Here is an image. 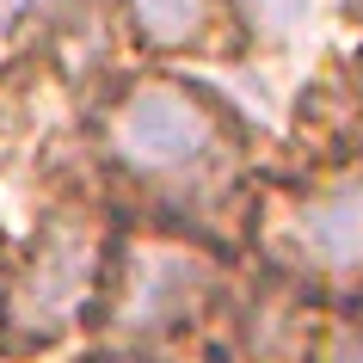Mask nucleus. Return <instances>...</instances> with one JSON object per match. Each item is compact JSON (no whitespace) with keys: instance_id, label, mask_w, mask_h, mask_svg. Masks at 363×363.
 I'll return each instance as SVG.
<instances>
[{"instance_id":"obj_1","label":"nucleus","mask_w":363,"mask_h":363,"mask_svg":"<svg viewBox=\"0 0 363 363\" xmlns=\"http://www.w3.org/2000/svg\"><path fill=\"white\" fill-rule=\"evenodd\" d=\"M99 259H105V240H99L93 222H80V216L50 222L38 252H31V265L6 289V320H13V333H25V339H56L62 326H74L86 296H93Z\"/></svg>"},{"instance_id":"obj_2","label":"nucleus","mask_w":363,"mask_h":363,"mask_svg":"<svg viewBox=\"0 0 363 363\" xmlns=\"http://www.w3.org/2000/svg\"><path fill=\"white\" fill-rule=\"evenodd\" d=\"M216 111L185 86H135L111 111V148L135 172H179L216 148Z\"/></svg>"},{"instance_id":"obj_3","label":"nucleus","mask_w":363,"mask_h":363,"mask_svg":"<svg viewBox=\"0 0 363 363\" xmlns=\"http://www.w3.org/2000/svg\"><path fill=\"white\" fill-rule=\"evenodd\" d=\"M210 289V265L185 247H167V240H148V247L130 252V277H123V302H117V326L123 333H160V326H179L203 302Z\"/></svg>"},{"instance_id":"obj_4","label":"nucleus","mask_w":363,"mask_h":363,"mask_svg":"<svg viewBox=\"0 0 363 363\" xmlns=\"http://www.w3.org/2000/svg\"><path fill=\"white\" fill-rule=\"evenodd\" d=\"M289 247L314 271L339 277V284H357L363 277V172L302 197L289 210Z\"/></svg>"},{"instance_id":"obj_5","label":"nucleus","mask_w":363,"mask_h":363,"mask_svg":"<svg viewBox=\"0 0 363 363\" xmlns=\"http://www.w3.org/2000/svg\"><path fill=\"white\" fill-rule=\"evenodd\" d=\"M135 31L154 43V50H185V43H203L216 25V0H130Z\"/></svg>"},{"instance_id":"obj_6","label":"nucleus","mask_w":363,"mask_h":363,"mask_svg":"<svg viewBox=\"0 0 363 363\" xmlns=\"http://www.w3.org/2000/svg\"><path fill=\"white\" fill-rule=\"evenodd\" d=\"M326 363H363V326H351V333H339L326 345Z\"/></svg>"}]
</instances>
